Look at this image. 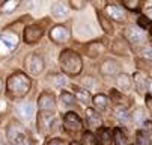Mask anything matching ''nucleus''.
Masks as SVG:
<instances>
[{
    "label": "nucleus",
    "instance_id": "f3484780",
    "mask_svg": "<svg viewBox=\"0 0 152 145\" xmlns=\"http://www.w3.org/2000/svg\"><path fill=\"white\" fill-rule=\"evenodd\" d=\"M86 116H88V121H89V124L92 127H99L101 126V118L94 109L88 107V110H86Z\"/></svg>",
    "mask_w": 152,
    "mask_h": 145
},
{
    "label": "nucleus",
    "instance_id": "f03ea898",
    "mask_svg": "<svg viewBox=\"0 0 152 145\" xmlns=\"http://www.w3.org/2000/svg\"><path fill=\"white\" fill-rule=\"evenodd\" d=\"M8 92L12 97H23L30 89V79L23 73H15L8 79Z\"/></svg>",
    "mask_w": 152,
    "mask_h": 145
},
{
    "label": "nucleus",
    "instance_id": "ea45409f",
    "mask_svg": "<svg viewBox=\"0 0 152 145\" xmlns=\"http://www.w3.org/2000/svg\"><path fill=\"white\" fill-rule=\"evenodd\" d=\"M20 145H29V142H27V141H24V142H21Z\"/></svg>",
    "mask_w": 152,
    "mask_h": 145
},
{
    "label": "nucleus",
    "instance_id": "58836bf2",
    "mask_svg": "<svg viewBox=\"0 0 152 145\" xmlns=\"http://www.w3.org/2000/svg\"><path fill=\"white\" fill-rule=\"evenodd\" d=\"M146 12H148L149 15H152V8H148V9H146Z\"/></svg>",
    "mask_w": 152,
    "mask_h": 145
},
{
    "label": "nucleus",
    "instance_id": "c85d7f7f",
    "mask_svg": "<svg viewBox=\"0 0 152 145\" xmlns=\"http://www.w3.org/2000/svg\"><path fill=\"white\" fill-rule=\"evenodd\" d=\"M54 82H56L57 86H65V85H66V79H65L63 74H57V76L54 77Z\"/></svg>",
    "mask_w": 152,
    "mask_h": 145
},
{
    "label": "nucleus",
    "instance_id": "4c0bfd02",
    "mask_svg": "<svg viewBox=\"0 0 152 145\" xmlns=\"http://www.w3.org/2000/svg\"><path fill=\"white\" fill-rule=\"evenodd\" d=\"M146 57H149V59H152V50H146L145 53H143Z\"/></svg>",
    "mask_w": 152,
    "mask_h": 145
},
{
    "label": "nucleus",
    "instance_id": "4468645a",
    "mask_svg": "<svg viewBox=\"0 0 152 145\" xmlns=\"http://www.w3.org/2000/svg\"><path fill=\"white\" fill-rule=\"evenodd\" d=\"M0 41H2L9 50H14L17 43H18V38L14 33H3V35H0Z\"/></svg>",
    "mask_w": 152,
    "mask_h": 145
},
{
    "label": "nucleus",
    "instance_id": "20e7f679",
    "mask_svg": "<svg viewBox=\"0 0 152 145\" xmlns=\"http://www.w3.org/2000/svg\"><path fill=\"white\" fill-rule=\"evenodd\" d=\"M38 106H39V110L45 115H51L54 113L56 110V101H54V97L48 92H42L39 95V100H38Z\"/></svg>",
    "mask_w": 152,
    "mask_h": 145
},
{
    "label": "nucleus",
    "instance_id": "aec40b11",
    "mask_svg": "<svg viewBox=\"0 0 152 145\" xmlns=\"http://www.w3.org/2000/svg\"><path fill=\"white\" fill-rule=\"evenodd\" d=\"M118 85H119L121 89L128 91L129 88H131V82H129V77H128L126 74H121V76L118 77Z\"/></svg>",
    "mask_w": 152,
    "mask_h": 145
},
{
    "label": "nucleus",
    "instance_id": "b1692460",
    "mask_svg": "<svg viewBox=\"0 0 152 145\" xmlns=\"http://www.w3.org/2000/svg\"><path fill=\"white\" fill-rule=\"evenodd\" d=\"M101 50H102V46L98 44V43H94V44L89 46V49H88V54L92 56V57H96V56L101 53Z\"/></svg>",
    "mask_w": 152,
    "mask_h": 145
},
{
    "label": "nucleus",
    "instance_id": "79ce46f5",
    "mask_svg": "<svg viewBox=\"0 0 152 145\" xmlns=\"http://www.w3.org/2000/svg\"><path fill=\"white\" fill-rule=\"evenodd\" d=\"M0 89H2V82H0Z\"/></svg>",
    "mask_w": 152,
    "mask_h": 145
},
{
    "label": "nucleus",
    "instance_id": "0eeeda50",
    "mask_svg": "<svg viewBox=\"0 0 152 145\" xmlns=\"http://www.w3.org/2000/svg\"><path fill=\"white\" fill-rule=\"evenodd\" d=\"M63 124L68 130H80L83 127V122L75 112H66L63 116Z\"/></svg>",
    "mask_w": 152,
    "mask_h": 145
},
{
    "label": "nucleus",
    "instance_id": "c756f323",
    "mask_svg": "<svg viewBox=\"0 0 152 145\" xmlns=\"http://www.w3.org/2000/svg\"><path fill=\"white\" fill-rule=\"evenodd\" d=\"M18 6V2H8V3H5L3 6H2V9L5 11V12H11L14 8H17Z\"/></svg>",
    "mask_w": 152,
    "mask_h": 145
},
{
    "label": "nucleus",
    "instance_id": "37998d69",
    "mask_svg": "<svg viewBox=\"0 0 152 145\" xmlns=\"http://www.w3.org/2000/svg\"><path fill=\"white\" fill-rule=\"evenodd\" d=\"M151 33H152V26H151Z\"/></svg>",
    "mask_w": 152,
    "mask_h": 145
},
{
    "label": "nucleus",
    "instance_id": "7c9ffc66",
    "mask_svg": "<svg viewBox=\"0 0 152 145\" xmlns=\"http://www.w3.org/2000/svg\"><path fill=\"white\" fill-rule=\"evenodd\" d=\"M83 85H84V88H86V89H88V88L91 89V88H94V86H95V80H94L92 77H86V79L83 80Z\"/></svg>",
    "mask_w": 152,
    "mask_h": 145
},
{
    "label": "nucleus",
    "instance_id": "a18cd8bd",
    "mask_svg": "<svg viewBox=\"0 0 152 145\" xmlns=\"http://www.w3.org/2000/svg\"><path fill=\"white\" fill-rule=\"evenodd\" d=\"M0 106H2V105H0Z\"/></svg>",
    "mask_w": 152,
    "mask_h": 145
},
{
    "label": "nucleus",
    "instance_id": "393cba45",
    "mask_svg": "<svg viewBox=\"0 0 152 145\" xmlns=\"http://www.w3.org/2000/svg\"><path fill=\"white\" fill-rule=\"evenodd\" d=\"M113 139H115V145H126V139H125L124 133H122L119 129H118V130H115Z\"/></svg>",
    "mask_w": 152,
    "mask_h": 145
},
{
    "label": "nucleus",
    "instance_id": "cd10ccee",
    "mask_svg": "<svg viewBox=\"0 0 152 145\" xmlns=\"http://www.w3.org/2000/svg\"><path fill=\"white\" fill-rule=\"evenodd\" d=\"M83 142H84L86 145H96V142H95V136H94L92 133H89V132L83 136Z\"/></svg>",
    "mask_w": 152,
    "mask_h": 145
},
{
    "label": "nucleus",
    "instance_id": "2f4dec72",
    "mask_svg": "<svg viewBox=\"0 0 152 145\" xmlns=\"http://www.w3.org/2000/svg\"><path fill=\"white\" fill-rule=\"evenodd\" d=\"M134 121H136V124H140L142 121H145V113H143V110H136V113H134Z\"/></svg>",
    "mask_w": 152,
    "mask_h": 145
},
{
    "label": "nucleus",
    "instance_id": "6ab92c4d",
    "mask_svg": "<svg viewBox=\"0 0 152 145\" xmlns=\"http://www.w3.org/2000/svg\"><path fill=\"white\" fill-rule=\"evenodd\" d=\"M94 105L96 109H105L108 106V98L104 94H98L94 97Z\"/></svg>",
    "mask_w": 152,
    "mask_h": 145
},
{
    "label": "nucleus",
    "instance_id": "72a5a7b5",
    "mask_svg": "<svg viewBox=\"0 0 152 145\" xmlns=\"http://www.w3.org/2000/svg\"><path fill=\"white\" fill-rule=\"evenodd\" d=\"M139 24H140V27H148V24H149V21H148V18H146V15H142V17H139Z\"/></svg>",
    "mask_w": 152,
    "mask_h": 145
},
{
    "label": "nucleus",
    "instance_id": "412c9836",
    "mask_svg": "<svg viewBox=\"0 0 152 145\" xmlns=\"http://www.w3.org/2000/svg\"><path fill=\"white\" fill-rule=\"evenodd\" d=\"M60 101H62L63 106H72L74 103H75V97L72 94H69V92H62Z\"/></svg>",
    "mask_w": 152,
    "mask_h": 145
},
{
    "label": "nucleus",
    "instance_id": "6e6552de",
    "mask_svg": "<svg viewBox=\"0 0 152 145\" xmlns=\"http://www.w3.org/2000/svg\"><path fill=\"white\" fill-rule=\"evenodd\" d=\"M69 36V32L65 26H54L50 30V38L54 41V43H65Z\"/></svg>",
    "mask_w": 152,
    "mask_h": 145
},
{
    "label": "nucleus",
    "instance_id": "c9c22d12",
    "mask_svg": "<svg viewBox=\"0 0 152 145\" xmlns=\"http://www.w3.org/2000/svg\"><path fill=\"white\" fill-rule=\"evenodd\" d=\"M71 5H72V8H75V9H81V8L84 6V3H83V2H75V0H72Z\"/></svg>",
    "mask_w": 152,
    "mask_h": 145
},
{
    "label": "nucleus",
    "instance_id": "f704fd0d",
    "mask_svg": "<svg viewBox=\"0 0 152 145\" xmlns=\"http://www.w3.org/2000/svg\"><path fill=\"white\" fill-rule=\"evenodd\" d=\"M146 106H148L149 112L152 113V97L151 95H146Z\"/></svg>",
    "mask_w": 152,
    "mask_h": 145
},
{
    "label": "nucleus",
    "instance_id": "dca6fc26",
    "mask_svg": "<svg viewBox=\"0 0 152 145\" xmlns=\"http://www.w3.org/2000/svg\"><path fill=\"white\" fill-rule=\"evenodd\" d=\"M134 83H136V88H137L140 92H143V91L148 88V79H146L145 74L136 73V74H134Z\"/></svg>",
    "mask_w": 152,
    "mask_h": 145
},
{
    "label": "nucleus",
    "instance_id": "ddd939ff",
    "mask_svg": "<svg viewBox=\"0 0 152 145\" xmlns=\"http://www.w3.org/2000/svg\"><path fill=\"white\" fill-rule=\"evenodd\" d=\"M107 14L110 15L113 20H116V21H124L125 20V12L119 6H115V5H108L107 6Z\"/></svg>",
    "mask_w": 152,
    "mask_h": 145
},
{
    "label": "nucleus",
    "instance_id": "a878e982",
    "mask_svg": "<svg viewBox=\"0 0 152 145\" xmlns=\"http://www.w3.org/2000/svg\"><path fill=\"white\" fill-rule=\"evenodd\" d=\"M110 139H112V133H110V130L104 129V130L99 133V141L102 142V145H110Z\"/></svg>",
    "mask_w": 152,
    "mask_h": 145
},
{
    "label": "nucleus",
    "instance_id": "f257e3e1",
    "mask_svg": "<svg viewBox=\"0 0 152 145\" xmlns=\"http://www.w3.org/2000/svg\"><path fill=\"white\" fill-rule=\"evenodd\" d=\"M60 67L63 70V73H66L69 76H77L80 74L81 68H83V62L78 53L72 52V50H65L60 53Z\"/></svg>",
    "mask_w": 152,
    "mask_h": 145
},
{
    "label": "nucleus",
    "instance_id": "5701e85b",
    "mask_svg": "<svg viewBox=\"0 0 152 145\" xmlns=\"http://www.w3.org/2000/svg\"><path fill=\"white\" fill-rule=\"evenodd\" d=\"M75 97H78V100L83 101V103H89V100H91V95H89V91L88 89L77 88L75 89Z\"/></svg>",
    "mask_w": 152,
    "mask_h": 145
},
{
    "label": "nucleus",
    "instance_id": "423d86ee",
    "mask_svg": "<svg viewBox=\"0 0 152 145\" xmlns=\"http://www.w3.org/2000/svg\"><path fill=\"white\" fill-rule=\"evenodd\" d=\"M42 33H44V30H42V27L39 24H30L24 29V41L29 44H33L41 39Z\"/></svg>",
    "mask_w": 152,
    "mask_h": 145
},
{
    "label": "nucleus",
    "instance_id": "7ed1b4c3",
    "mask_svg": "<svg viewBox=\"0 0 152 145\" xmlns=\"http://www.w3.org/2000/svg\"><path fill=\"white\" fill-rule=\"evenodd\" d=\"M6 132H8V139L12 144H15V145H20L21 142L27 141L26 139V130H24V127L21 126L20 122H17V121H14V122L9 124Z\"/></svg>",
    "mask_w": 152,
    "mask_h": 145
},
{
    "label": "nucleus",
    "instance_id": "1a4fd4ad",
    "mask_svg": "<svg viewBox=\"0 0 152 145\" xmlns=\"http://www.w3.org/2000/svg\"><path fill=\"white\" fill-rule=\"evenodd\" d=\"M126 38H128V41H129L133 46H140L143 41H145L143 32H142L139 27H136V26L126 29Z\"/></svg>",
    "mask_w": 152,
    "mask_h": 145
},
{
    "label": "nucleus",
    "instance_id": "9d476101",
    "mask_svg": "<svg viewBox=\"0 0 152 145\" xmlns=\"http://www.w3.org/2000/svg\"><path fill=\"white\" fill-rule=\"evenodd\" d=\"M99 68H101V73L104 76H115V74H118L121 71V65L118 64L116 60H112V59L104 60Z\"/></svg>",
    "mask_w": 152,
    "mask_h": 145
},
{
    "label": "nucleus",
    "instance_id": "4be33fe9",
    "mask_svg": "<svg viewBox=\"0 0 152 145\" xmlns=\"http://www.w3.org/2000/svg\"><path fill=\"white\" fill-rule=\"evenodd\" d=\"M98 20H99V24H101V27L105 30V33H112V32H113V27L110 26V23H108V20H107L102 14H99V12H98Z\"/></svg>",
    "mask_w": 152,
    "mask_h": 145
},
{
    "label": "nucleus",
    "instance_id": "473e14b6",
    "mask_svg": "<svg viewBox=\"0 0 152 145\" xmlns=\"http://www.w3.org/2000/svg\"><path fill=\"white\" fill-rule=\"evenodd\" d=\"M124 5H125L128 9H136L137 5H139V2H137V0H125Z\"/></svg>",
    "mask_w": 152,
    "mask_h": 145
},
{
    "label": "nucleus",
    "instance_id": "e433bc0d",
    "mask_svg": "<svg viewBox=\"0 0 152 145\" xmlns=\"http://www.w3.org/2000/svg\"><path fill=\"white\" fill-rule=\"evenodd\" d=\"M48 145H65V144H63L62 139H51V141L48 142Z\"/></svg>",
    "mask_w": 152,
    "mask_h": 145
},
{
    "label": "nucleus",
    "instance_id": "c03bdc74",
    "mask_svg": "<svg viewBox=\"0 0 152 145\" xmlns=\"http://www.w3.org/2000/svg\"><path fill=\"white\" fill-rule=\"evenodd\" d=\"M151 91H152V85H151Z\"/></svg>",
    "mask_w": 152,
    "mask_h": 145
},
{
    "label": "nucleus",
    "instance_id": "39448f33",
    "mask_svg": "<svg viewBox=\"0 0 152 145\" xmlns=\"http://www.w3.org/2000/svg\"><path fill=\"white\" fill-rule=\"evenodd\" d=\"M26 67L29 70V73L32 74H39L42 70H44V59H42L39 54L36 53H32L26 57Z\"/></svg>",
    "mask_w": 152,
    "mask_h": 145
},
{
    "label": "nucleus",
    "instance_id": "2eb2a0df",
    "mask_svg": "<svg viewBox=\"0 0 152 145\" xmlns=\"http://www.w3.org/2000/svg\"><path fill=\"white\" fill-rule=\"evenodd\" d=\"M74 32L78 35V36H91L94 32L91 29V26L88 23H78L74 26Z\"/></svg>",
    "mask_w": 152,
    "mask_h": 145
},
{
    "label": "nucleus",
    "instance_id": "bb28decb",
    "mask_svg": "<svg viewBox=\"0 0 152 145\" xmlns=\"http://www.w3.org/2000/svg\"><path fill=\"white\" fill-rule=\"evenodd\" d=\"M137 144L139 145H149V135L146 132H139L137 133Z\"/></svg>",
    "mask_w": 152,
    "mask_h": 145
},
{
    "label": "nucleus",
    "instance_id": "a211bd4d",
    "mask_svg": "<svg viewBox=\"0 0 152 145\" xmlns=\"http://www.w3.org/2000/svg\"><path fill=\"white\" fill-rule=\"evenodd\" d=\"M115 116H116V119L119 122H124V124H126L129 121V118H131V116H129V112L125 107H118L115 110Z\"/></svg>",
    "mask_w": 152,
    "mask_h": 145
},
{
    "label": "nucleus",
    "instance_id": "9b49d317",
    "mask_svg": "<svg viewBox=\"0 0 152 145\" xmlns=\"http://www.w3.org/2000/svg\"><path fill=\"white\" fill-rule=\"evenodd\" d=\"M15 110H17V113L21 119H30L32 115H33V105L30 101H23V103H20V105H17Z\"/></svg>",
    "mask_w": 152,
    "mask_h": 145
},
{
    "label": "nucleus",
    "instance_id": "a19ab883",
    "mask_svg": "<svg viewBox=\"0 0 152 145\" xmlns=\"http://www.w3.org/2000/svg\"><path fill=\"white\" fill-rule=\"evenodd\" d=\"M71 145H80V144H78V142H72Z\"/></svg>",
    "mask_w": 152,
    "mask_h": 145
},
{
    "label": "nucleus",
    "instance_id": "f8f14e48",
    "mask_svg": "<svg viewBox=\"0 0 152 145\" xmlns=\"http://www.w3.org/2000/svg\"><path fill=\"white\" fill-rule=\"evenodd\" d=\"M51 12H53L54 17L63 18V17L68 15V6H66V3H63V2H54L53 6H51Z\"/></svg>",
    "mask_w": 152,
    "mask_h": 145
}]
</instances>
